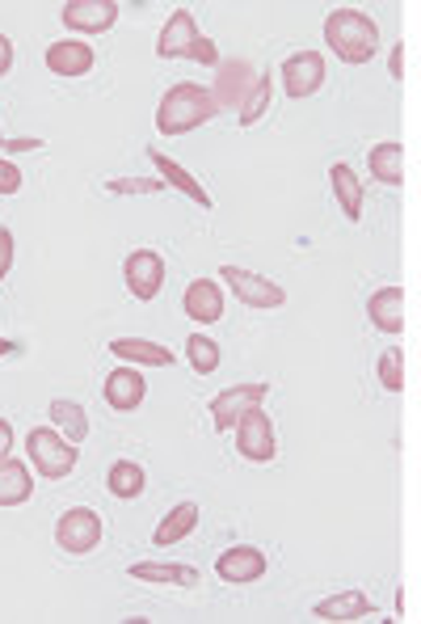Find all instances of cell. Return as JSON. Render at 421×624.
I'll list each match as a JSON object with an SVG mask.
<instances>
[{"label":"cell","mask_w":421,"mask_h":624,"mask_svg":"<svg viewBox=\"0 0 421 624\" xmlns=\"http://www.w3.org/2000/svg\"><path fill=\"white\" fill-rule=\"evenodd\" d=\"M198 527V507L194 502H178L169 515L157 523V532H152V544L157 548H169V544H182L190 532Z\"/></svg>","instance_id":"cb8c5ba5"},{"label":"cell","mask_w":421,"mask_h":624,"mask_svg":"<svg viewBox=\"0 0 421 624\" xmlns=\"http://www.w3.org/2000/svg\"><path fill=\"white\" fill-rule=\"evenodd\" d=\"M325 43L342 64H371L379 52V26L363 9H333L325 18Z\"/></svg>","instance_id":"6da1fadb"},{"label":"cell","mask_w":421,"mask_h":624,"mask_svg":"<svg viewBox=\"0 0 421 624\" xmlns=\"http://www.w3.org/2000/svg\"><path fill=\"white\" fill-rule=\"evenodd\" d=\"M237 452L249 464H270L278 456V434H274V422L262 406L249 409L237 422Z\"/></svg>","instance_id":"ba28073f"},{"label":"cell","mask_w":421,"mask_h":624,"mask_svg":"<svg viewBox=\"0 0 421 624\" xmlns=\"http://www.w3.org/2000/svg\"><path fill=\"white\" fill-rule=\"evenodd\" d=\"M123 279H127V292L139 304L157 299L160 287H164V258H160L157 249H135V253H127V262H123Z\"/></svg>","instance_id":"9c48e42d"},{"label":"cell","mask_w":421,"mask_h":624,"mask_svg":"<svg viewBox=\"0 0 421 624\" xmlns=\"http://www.w3.org/2000/svg\"><path fill=\"white\" fill-rule=\"evenodd\" d=\"M47 413H52V427L59 434H64V439H68V443H84V439H89V418H84V409L77 406V401H68V397H55L52 406H47Z\"/></svg>","instance_id":"d4e9b609"},{"label":"cell","mask_w":421,"mask_h":624,"mask_svg":"<svg viewBox=\"0 0 421 624\" xmlns=\"http://www.w3.org/2000/svg\"><path fill=\"white\" fill-rule=\"evenodd\" d=\"M9 68H13V38L0 34V77H9Z\"/></svg>","instance_id":"836d02e7"},{"label":"cell","mask_w":421,"mask_h":624,"mask_svg":"<svg viewBox=\"0 0 421 624\" xmlns=\"http://www.w3.org/2000/svg\"><path fill=\"white\" fill-rule=\"evenodd\" d=\"M215 114H219V106H215L210 89H203V84H194V81H182L160 98L157 132L160 136H185V132H194V127L210 123Z\"/></svg>","instance_id":"7a4b0ae2"},{"label":"cell","mask_w":421,"mask_h":624,"mask_svg":"<svg viewBox=\"0 0 421 624\" xmlns=\"http://www.w3.org/2000/svg\"><path fill=\"white\" fill-rule=\"evenodd\" d=\"M316 621H329V624H345V621H363V616H375V603H371L363 591H342V595H329L320 599L312 608Z\"/></svg>","instance_id":"ac0fdd59"},{"label":"cell","mask_w":421,"mask_h":624,"mask_svg":"<svg viewBox=\"0 0 421 624\" xmlns=\"http://www.w3.org/2000/svg\"><path fill=\"white\" fill-rule=\"evenodd\" d=\"M367 317L379 333H392L396 338V333L405 329V292H400V287H379V292L367 299Z\"/></svg>","instance_id":"ffe728a7"},{"label":"cell","mask_w":421,"mask_h":624,"mask_svg":"<svg viewBox=\"0 0 421 624\" xmlns=\"http://www.w3.org/2000/svg\"><path fill=\"white\" fill-rule=\"evenodd\" d=\"M144 486H148V477H144V468L135 461H118L110 464V477H105V489L118 498V502H132V498H139L144 493Z\"/></svg>","instance_id":"4316f807"},{"label":"cell","mask_w":421,"mask_h":624,"mask_svg":"<svg viewBox=\"0 0 421 624\" xmlns=\"http://www.w3.org/2000/svg\"><path fill=\"white\" fill-rule=\"evenodd\" d=\"M274 102V77H258L253 89H249V98L240 102V127H253V123H262L265 110Z\"/></svg>","instance_id":"83f0119b"},{"label":"cell","mask_w":421,"mask_h":624,"mask_svg":"<svg viewBox=\"0 0 421 624\" xmlns=\"http://www.w3.org/2000/svg\"><path fill=\"white\" fill-rule=\"evenodd\" d=\"M47 68H52L55 77H89L93 72V47L89 43H80V38H59V43H52L47 47Z\"/></svg>","instance_id":"2e32d148"},{"label":"cell","mask_w":421,"mask_h":624,"mask_svg":"<svg viewBox=\"0 0 421 624\" xmlns=\"http://www.w3.org/2000/svg\"><path fill=\"white\" fill-rule=\"evenodd\" d=\"M157 55L160 59H194V64H207V68H219V47L210 43L203 30L194 26V13L190 9H178L157 38Z\"/></svg>","instance_id":"3957f363"},{"label":"cell","mask_w":421,"mask_h":624,"mask_svg":"<svg viewBox=\"0 0 421 624\" xmlns=\"http://www.w3.org/2000/svg\"><path fill=\"white\" fill-rule=\"evenodd\" d=\"M265 393H270V384L253 381V384H232V388H224L219 397H210V422H215V431L219 434L237 431V422L249 409L262 406Z\"/></svg>","instance_id":"52a82bcc"},{"label":"cell","mask_w":421,"mask_h":624,"mask_svg":"<svg viewBox=\"0 0 421 624\" xmlns=\"http://www.w3.org/2000/svg\"><path fill=\"white\" fill-rule=\"evenodd\" d=\"M329 182H333V194H338V207H342V216L350 224H359L363 219V198H367V182L350 169V164H333L329 169Z\"/></svg>","instance_id":"d6986e66"},{"label":"cell","mask_w":421,"mask_h":624,"mask_svg":"<svg viewBox=\"0 0 421 624\" xmlns=\"http://www.w3.org/2000/svg\"><path fill=\"white\" fill-rule=\"evenodd\" d=\"M9 447H13V427L0 418V456H9Z\"/></svg>","instance_id":"d590c367"},{"label":"cell","mask_w":421,"mask_h":624,"mask_svg":"<svg viewBox=\"0 0 421 624\" xmlns=\"http://www.w3.org/2000/svg\"><path fill=\"white\" fill-rule=\"evenodd\" d=\"M253 81H258V77H253V64H249V59H219V77H215V89H210L215 106L240 110V102L249 98Z\"/></svg>","instance_id":"7c38bea8"},{"label":"cell","mask_w":421,"mask_h":624,"mask_svg":"<svg viewBox=\"0 0 421 624\" xmlns=\"http://www.w3.org/2000/svg\"><path fill=\"white\" fill-rule=\"evenodd\" d=\"M9 271H13V232L0 228V283L9 279Z\"/></svg>","instance_id":"d6a6232c"},{"label":"cell","mask_w":421,"mask_h":624,"mask_svg":"<svg viewBox=\"0 0 421 624\" xmlns=\"http://www.w3.org/2000/svg\"><path fill=\"white\" fill-rule=\"evenodd\" d=\"M148 397V381L139 376V367H114L110 376H105V406L114 409V413H132L139 409V401Z\"/></svg>","instance_id":"5bb4252c"},{"label":"cell","mask_w":421,"mask_h":624,"mask_svg":"<svg viewBox=\"0 0 421 624\" xmlns=\"http://www.w3.org/2000/svg\"><path fill=\"white\" fill-rule=\"evenodd\" d=\"M219 279H228L232 296L244 304V308H258V313H270V308H283L287 304V292L265 279L258 271H244V266H219Z\"/></svg>","instance_id":"5b68a950"},{"label":"cell","mask_w":421,"mask_h":624,"mask_svg":"<svg viewBox=\"0 0 421 624\" xmlns=\"http://www.w3.org/2000/svg\"><path fill=\"white\" fill-rule=\"evenodd\" d=\"M64 26L77 34H105L118 22V4L114 0H68L64 4Z\"/></svg>","instance_id":"4fadbf2b"},{"label":"cell","mask_w":421,"mask_h":624,"mask_svg":"<svg viewBox=\"0 0 421 624\" xmlns=\"http://www.w3.org/2000/svg\"><path fill=\"white\" fill-rule=\"evenodd\" d=\"M34 493V481H30V468L13 456H0V507H22Z\"/></svg>","instance_id":"7402d4cb"},{"label":"cell","mask_w":421,"mask_h":624,"mask_svg":"<svg viewBox=\"0 0 421 624\" xmlns=\"http://www.w3.org/2000/svg\"><path fill=\"white\" fill-rule=\"evenodd\" d=\"M265 570H270V561H265L262 548H253V544H232V548H224V553L215 557V574H219L224 582H232V587L258 582Z\"/></svg>","instance_id":"8fae6325"},{"label":"cell","mask_w":421,"mask_h":624,"mask_svg":"<svg viewBox=\"0 0 421 624\" xmlns=\"http://www.w3.org/2000/svg\"><path fill=\"white\" fill-rule=\"evenodd\" d=\"M278 77H283V89H287V98L295 102H304V98H312L316 89L325 84V55L320 52H295L283 59V68H278Z\"/></svg>","instance_id":"30bf717a"},{"label":"cell","mask_w":421,"mask_h":624,"mask_svg":"<svg viewBox=\"0 0 421 624\" xmlns=\"http://www.w3.org/2000/svg\"><path fill=\"white\" fill-rule=\"evenodd\" d=\"M105 191L110 194H160L164 191V182L160 178H105Z\"/></svg>","instance_id":"4dcf8cb0"},{"label":"cell","mask_w":421,"mask_h":624,"mask_svg":"<svg viewBox=\"0 0 421 624\" xmlns=\"http://www.w3.org/2000/svg\"><path fill=\"white\" fill-rule=\"evenodd\" d=\"M148 161H152V164L160 169V182H164V186H178V191H182L185 198H194V203H198L203 212H210V194L203 191V182H194V178L185 173L182 164L169 161V157H164L160 148H148Z\"/></svg>","instance_id":"44dd1931"},{"label":"cell","mask_w":421,"mask_h":624,"mask_svg":"<svg viewBox=\"0 0 421 624\" xmlns=\"http://www.w3.org/2000/svg\"><path fill=\"white\" fill-rule=\"evenodd\" d=\"M110 351L118 354L123 363H132V367H173L178 363V354L169 351V347L148 342V338H114Z\"/></svg>","instance_id":"e0dca14e"},{"label":"cell","mask_w":421,"mask_h":624,"mask_svg":"<svg viewBox=\"0 0 421 624\" xmlns=\"http://www.w3.org/2000/svg\"><path fill=\"white\" fill-rule=\"evenodd\" d=\"M182 313L194 326H215V321L224 317V292H219V283L194 279L182 296Z\"/></svg>","instance_id":"9a60e30c"},{"label":"cell","mask_w":421,"mask_h":624,"mask_svg":"<svg viewBox=\"0 0 421 624\" xmlns=\"http://www.w3.org/2000/svg\"><path fill=\"white\" fill-rule=\"evenodd\" d=\"M135 582H160V587H194L198 570L194 566H178V561H139L127 570Z\"/></svg>","instance_id":"603a6c76"},{"label":"cell","mask_w":421,"mask_h":624,"mask_svg":"<svg viewBox=\"0 0 421 624\" xmlns=\"http://www.w3.org/2000/svg\"><path fill=\"white\" fill-rule=\"evenodd\" d=\"M18 191H22V169L0 157V194H18Z\"/></svg>","instance_id":"1f68e13d"},{"label":"cell","mask_w":421,"mask_h":624,"mask_svg":"<svg viewBox=\"0 0 421 624\" xmlns=\"http://www.w3.org/2000/svg\"><path fill=\"white\" fill-rule=\"evenodd\" d=\"M9 354H18V342H9V338H0V359H9Z\"/></svg>","instance_id":"8d00e7d4"},{"label":"cell","mask_w":421,"mask_h":624,"mask_svg":"<svg viewBox=\"0 0 421 624\" xmlns=\"http://www.w3.org/2000/svg\"><path fill=\"white\" fill-rule=\"evenodd\" d=\"M185 359H190V367L198 376H210V372H219V342H210L207 333H190L185 338Z\"/></svg>","instance_id":"f1b7e54d"},{"label":"cell","mask_w":421,"mask_h":624,"mask_svg":"<svg viewBox=\"0 0 421 624\" xmlns=\"http://www.w3.org/2000/svg\"><path fill=\"white\" fill-rule=\"evenodd\" d=\"M102 515L98 511H89V507H72V511H64L59 523H55V544L68 553V557H84V553H93L98 544H102Z\"/></svg>","instance_id":"8992f818"},{"label":"cell","mask_w":421,"mask_h":624,"mask_svg":"<svg viewBox=\"0 0 421 624\" xmlns=\"http://www.w3.org/2000/svg\"><path fill=\"white\" fill-rule=\"evenodd\" d=\"M400 72H405V47H396L392 59H388V77H392V81H400Z\"/></svg>","instance_id":"e575fe53"},{"label":"cell","mask_w":421,"mask_h":624,"mask_svg":"<svg viewBox=\"0 0 421 624\" xmlns=\"http://www.w3.org/2000/svg\"><path fill=\"white\" fill-rule=\"evenodd\" d=\"M367 164H371V178H375V182H384V186H400V182H405V169H400V144H396V139L375 144Z\"/></svg>","instance_id":"484cf974"},{"label":"cell","mask_w":421,"mask_h":624,"mask_svg":"<svg viewBox=\"0 0 421 624\" xmlns=\"http://www.w3.org/2000/svg\"><path fill=\"white\" fill-rule=\"evenodd\" d=\"M26 452H30V461H34V468H38V477H47V481L68 477L80 461L77 443H68L55 427H34V431L26 434Z\"/></svg>","instance_id":"277c9868"},{"label":"cell","mask_w":421,"mask_h":624,"mask_svg":"<svg viewBox=\"0 0 421 624\" xmlns=\"http://www.w3.org/2000/svg\"><path fill=\"white\" fill-rule=\"evenodd\" d=\"M379 381H384L388 393H405V354H400V347H388L379 354Z\"/></svg>","instance_id":"f546056e"}]
</instances>
